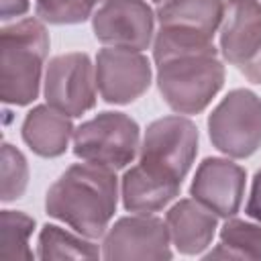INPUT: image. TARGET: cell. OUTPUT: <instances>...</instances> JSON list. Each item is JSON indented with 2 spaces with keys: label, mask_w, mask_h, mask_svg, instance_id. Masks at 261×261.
<instances>
[{
  "label": "cell",
  "mask_w": 261,
  "mask_h": 261,
  "mask_svg": "<svg viewBox=\"0 0 261 261\" xmlns=\"http://www.w3.org/2000/svg\"><path fill=\"white\" fill-rule=\"evenodd\" d=\"M139 151V163L120 179V198L124 210L153 214L179 194L198 153V128L181 114L157 118L147 126Z\"/></svg>",
  "instance_id": "cell-1"
},
{
  "label": "cell",
  "mask_w": 261,
  "mask_h": 261,
  "mask_svg": "<svg viewBox=\"0 0 261 261\" xmlns=\"http://www.w3.org/2000/svg\"><path fill=\"white\" fill-rule=\"evenodd\" d=\"M118 204V177L114 169L98 163L67 167L49 188L45 210L88 239H100L110 228Z\"/></svg>",
  "instance_id": "cell-2"
},
{
  "label": "cell",
  "mask_w": 261,
  "mask_h": 261,
  "mask_svg": "<svg viewBox=\"0 0 261 261\" xmlns=\"http://www.w3.org/2000/svg\"><path fill=\"white\" fill-rule=\"evenodd\" d=\"M49 33L39 18H22L0 33V98L4 104L27 106L37 100Z\"/></svg>",
  "instance_id": "cell-3"
},
{
  "label": "cell",
  "mask_w": 261,
  "mask_h": 261,
  "mask_svg": "<svg viewBox=\"0 0 261 261\" xmlns=\"http://www.w3.org/2000/svg\"><path fill=\"white\" fill-rule=\"evenodd\" d=\"M224 14L222 0H165L155 14L159 29L153 39V59L163 63L181 55L218 53L212 39Z\"/></svg>",
  "instance_id": "cell-4"
},
{
  "label": "cell",
  "mask_w": 261,
  "mask_h": 261,
  "mask_svg": "<svg viewBox=\"0 0 261 261\" xmlns=\"http://www.w3.org/2000/svg\"><path fill=\"white\" fill-rule=\"evenodd\" d=\"M224 84V63L218 53L181 55L157 63V88L177 114H200Z\"/></svg>",
  "instance_id": "cell-5"
},
{
  "label": "cell",
  "mask_w": 261,
  "mask_h": 261,
  "mask_svg": "<svg viewBox=\"0 0 261 261\" xmlns=\"http://www.w3.org/2000/svg\"><path fill=\"white\" fill-rule=\"evenodd\" d=\"M73 153L82 161L124 169L141 149V128L124 112H100L73 133Z\"/></svg>",
  "instance_id": "cell-6"
},
{
  "label": "cell",
  "mask_w": 261,
  "mask_h": 261,
  "mask_svg": "<svg viewBox=\"0 0 261 261\" xmlns=\"http://www.w3.org/2000/svg\"><path fill=\"white\" fill-rule=\"evenodd\" d=\"M212 145L230 159H247L261 147V98L247 90H230L208 116Z\"/></svg>",
  "instance_id": "cell-7"
},
{
  "label": "cell",
  "mask_w": 261,
  "mask_h": 261,
  "mask_svg": "<svg viewBox=\"0 0 261 261\" xmlns=\"http://www.w3.org/2000/svg\"><path fill=\"white\" fill-rule=\"evenodd\" d=\"M43 94L47 104L75 118L96 106V63L88 53H63L49 59Z\"/></svg>",
  "instance_id": "cell-8"
},
{
  "label": "cell",
  "mask_w": 261,
  "mask_h": 261,
  "mask_svg": "<svg viewBox=\"0 0 261 261\" xmlns=\"http://www.w3.org/2000/svg\"><path fill=\"white\" fill-rule=\"evenodd\" d=\"M92 29L106 47L143 51L155 39V14L145 0H106L92 14Z\"/></svg>",
  "instance_id": "cell-9"
},
{
  "label": "cell",
  "mask_w": 261,
  "mask_h": 261,
  "mask_svg": "<svg viewBox=\"0 0 261 261\" xmlns=\"http://www.w3.org/2000/svg\"><path fill=\"white\" fill-rule=\"evenodd\" d=\"M171 239L163 218L130 214L118 218L104 234V259H171Z\"/></svg>",
  "instance_id": "cell-10"
},
{
  "label": "cell",
  "mask_w": 261,
  "mask_h": 261,
  "mask_svg": "<svg viewBox=\"0 0 261 261\" xmlns=\"http://www.w3.org/2000/svg\"><path fill=\"white\" fill-rule=\"evenodd\" d=\"M153 69L143 51L104 47L96 55V84L104 102L130 104L151 86Z\"/></svg>",
  "instance_id": "cell-11"
},
{
  "label": "cell",
  "mask_w": 261,
  "mask_h": 261,
  "mask_svg": "<svg viewBox=\"0 0 261 261\" xmlns=\"http://www.w3.org/2000/svg\"><path fill=\"white\" fill-rule=\"evenodd\" d=\"M245 181V169L232 159L206 157L196 169L190 194L216 216L230 218L243 204Z\"/></svg>",
  "instance_id": "cell-12"
},
{
  "label": "cell",
  "mask_w": 261,
  "mask_h": 261,
  "mask_svg": "<svg viewBox=\"0 0 261 261\" xmlns=\"http://www.w3.org/2000/svg\"><path fill=\"white\" fill-rule=\"evenodd\" d=\"M222 59L245 65L261 49V2L228 0L218 29Z\"/></svg>",
  "instance_id": "cell-13"
},
{
  "label": "cell",
  "mask_w": 261,
  "mask_h": 261,
  "mask_svg": "<svg viewBox=\"0 0 261 261\" xmlns=\"http://www.w3.org/2000/svg\"><path fill=\"white\" fill-rule=\"evenodd\" d=\"M171 245L184 255L204 253L218 226V216L196 198H184L165 212Z\"/></svg>",
  "instance_id": "cell-14"
},
{
  "label": "cell",
  "mask_w": 261,
  "mask_h": 261,
  "mask_svg": "<svg viewBox=\"0 0 261 261\" xmlns=\"http://www.w3.org/2000/svg\"><path fill=\"white\" fill-rule=\"evenodd\" d=\"M71 116L53 108L51 104H39L27 112L20 135L27 147L39 157H59L67 151L69 141L73 139Z\"/></svg>",
  "instance_id": "cell-15"
},
{
  "label": "cell",
  "mask_w": 261,
  "mask_h": 261,
  "mask_svg": "<svg viewBox=\"0 0 261 261\" xmlns=\"http://www.w3.org/2000/svg\"><path fill=\"white\" fill-rule=\"evenodd\" d=\"M204 259H261V222L226 218L220 228V245L208 251Z\"/></svg>",
  "instance_id": "cell-16"
},
{
  "label": "cell",
  "mask_w": 261,
  "mask_h": 261,
  "mask_svg": "<svg viewBox=\"0 0 261 261\" xmlns=\"http://www.w3.org/2000/svg\"><path fill=\"white\" fill-rule=\"evenodd\" d=\"M37 257L39 259H98L102 251L92 239L84 234H73L55 224H45L39 232L37 241Z\"/></svg>",
  "instance_id": "cell-17"
},
{
  "label": "cell",
  "mask_w": 261,
  "mask_h": 261,
  "mask_svg": "<svg viewBox=\"0 0 261 261\" xmlns=\"http://www.w3.org/2000/svg\"><path fill=\"white\" fill-rule=\"evenodd\" d=\"M35 228V218L18 210H2L0 214V259H24L35 257L29 247V239Z\"/></svg>",
  "instance_id": "cell-18"
},
{
  "label": "cell",
  "mask_w": 261,
  "mask_h": 261,
  "mask_svg": "<svg viewBox=\"0 0 261 261\" xmlns=\"http://www.w3.org/2000/svg\"><path fill=\"white\" fill-rule=\"evenodd\" d=\"M0 177H2V202H14L16 198H20L27 190L29 184V163L27 157L12 147L10 143L2 145V153H0Z\"/></svg>",
  "instance_id": "cell-19"
},
{
  "label": "cell",
  "mask_w": 261,
  "mask_h": 261,
  "mask_svg": "<svg viewBox=\"0 0 261 261\" xmlns=\"http://www.w3.org/2000/svg\"><path fill=\"white\" fill-rule=\"evenodd\" d=\"M98 0H35L37 16L49 24H77L94 14Z\"/></svg>",
  "instance_id": "cell-20"
},
{
  "label": "cell",
  "mask_w": 261,
  "mask_h": 261,
  "mask_svg": "<svg viewBox=\"0 0 261 261\" xmlns=\"http://www.w3.org/2000/svg\"><path fill=\"white\" fill-rule=\"evenodd\" d=\"M245 214L257 222H261V169H257L253 184H251V192H249V200L245 204Z\"/></svg>",
  "instance_id": "cell-21"
},
{
  "label": "cell",
  "mask_w": 261,
  "mask_h": 261,
  "mask_svg": "<svg viewBox=\"0 0 261 261\" xmlns=\"http://www.w3.org/2000/svg\"><path fill=\"white\" fill-rule=\"evenodd\" d=\"M29 10V0H0V16L2 20H10L22 16Z\"/></svg>",
  "instance_id": "cell-22"
},
{
  "label": "cell",
  "mask_w": 261,
  "mask_h": 261,
  "mask_svg": "<svg viewBox=\"0 0 261 261\" xmlns=\"http://www.w3.org/2000/svg\"><path fill=\"white\" fill-rule=\"evenodd\" d=\"M241 71L245 73V77L253 84H261V49L245 63L241 65Z\"/></svg>",
  "instance_id": "cell-23"
},
{
  "label": "cell",
  "mask_w": 261,
  "mask_h": 261,
  "mask_svg": "<svg viewBox=\"0 0 261 261\" xmlns=\"http://www.w3.org/2000/svg\"><path fill=\"white\" fill-rule=\"evenodd\" d=\"M153 2H157V4H163V2H165V0H153Z\"/></svg>",
  "instance_id": "cell-24"
},
{
  "label": "cell",
  "mask_w": 261,
  "mask_h": 261,
  "mask_svg": "<svg viewBox=\"0 0 261 261\" xmlns=\"http://www.w3.org/2000/svg\"><path fill=\"white\" fill-rule=\"evenodd\" d=\"M98 2H106V0H98Z\"/></svg>",
  "instance_id": "cell-25"
}]
</instances>
